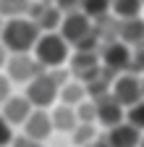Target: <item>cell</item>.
Here are the masks:
<instances>
[{"label": "cell", "instance_id": "obj_1", "mask_svg": "<svg viewBox=\"0 0 144 147\" xmlns=\"http://www.w3.org/2000/svg\"><path fill=\"white\" fill-rule=\"evenodd\" d=\"M37 40H40V29L26 16L8 18L0 29V42L8 47V53H31Z\"/></svg>", "mask_w": 144, "mask_h": 147}, {"label": "cell", "instance_id": "obj_2", "mask_svg": "<svg viewBox=\"0 0 144 147\" xmlns=\"http://www.w3.org/2000/svg\"><path fill=\"white\" fill-rule=\"evenodd\" d=\"M31 55L37 58V63L45 71L47 68H60L71 58V45L63 40L58 32H45V34H40L37 45L31 47Z\"/></svg>", "mask_w": 144, "mask_h": 147}, {"label": "cell", "instance_id": "obj_3", "mask_svg": "<svg viewBox=\"0 0 144 147\" xmlns=\"http://www.w3.org/2000/svg\"><path fill=\"white\" fill-rule=\"evenodd\" d=\"M58 92H60V87H58V82L50 76V71H42L40 76H34L29 84H26V100L31 102V108H50L52 102H55V97H58Z\"/></svg>", "mask_w": 144, "mask_h": 147}, {"label": "cell", "instance_id": "obj_4", "mask_svg": "<svg viewBox=\"0 0 144 147\" xmlns=\"http://www.w3.org/2000/svg\"><path fill=\"white\" fill-rule=\"evenodd\" d=\"M100 63L113 71V74H129V63H131V47L121 42V40H113V42H105L100 45Z\"/></svg>", "mask_w": 144, "mask_h": 147}, {"label": "cell", "instance_id": "obj_5", "mask_svg": "<svg viewBox=\"0 0 144 147\" xmlns=\"http://www.w3.org/2000/svg\"><path fill=\"white\" fill-rule=\"evenodd\" d=\"M110 95L123 105V108H131L139 100H144V89H141V76L136 74H118L113 79L110 87Z\"/></svg>", "mask_w": 144, "mask_h": 147}, {"label": "cell", "instance_id": "obj_6", "mask_svg": "<svg viewBox=\"0 0 144 147\" xmlns=\"http://www.w3.org/2000/svg\"><path fill=\"white\" fill-rule=\"evenodd\" d=\"M58 29H60L58 34L63 37V40H66L71 47H76L84 37L94 29V21H92L89 16H84L81 11H71V13H63V21H60Z\"/></svg>", "mask_w": 144, "mask_h": 147}, {"label": "cell", "instance_id": "obj_7", "mask_svg": "<svg viewBox=\"0 0 144 147\" xmlns=\"http://www.w3.org/2000/svg\"><path fill=\"white\" fill-rule=\"evenodd\" d=\"M5 68H8V79L19 82V84H29L34 76H40L45 71L31 53H13L8 58V63H5Z\"/></svg>", "mask_w": 144, "mask_h": 147}, {"label": "cell", "instance_id": "obj_8", "mask_svg": "<svg viewBox=\"0 0 144 147\" xmlns=\"http://www.w3.org/2000/svg\"><path fill=\"white\" fill-rule=\"evenodd\" d=\"M26 18H31L34 24H37L40 32H55L63 21V13L50 3V0H37V3L29 5V13Z\"/></svg>", "mask_w": 144, "mask_h": 147}, {"label": "cell", "instance_id": "obj_9", "mask_svg": "<svg viewBox=\"0 0 144 147\" xmlns=\"http://www.w3.org/2000/svg\"><path fill=\"white\" fill-rule=\"evenodd\" d=\"M100 53H86V50H76L74 55L68 58V71H71V76H74L76 82H86V79H92L94 74L100 71Z\"/></svg>", "mask_w": 144, "mask_h": 147}, {"label": "cell", "instance_id": "obj_10", "mask_svg": "<svg viewBox=\"0 0 144 147\" xmlns=\"http://www.w3.org/2000/svg\"><path fill=\"white\" fill-rule=\"evenodd\" d=\"M94 100V108H97V121L107 129H113L123 121V105L107 92V95H100V97H92Z\"/></svg>", "mask_w": 144, "mask_h": 147}, {"label": "cell", "instance_id": "obj_11", "mask_svg": "<svg viewBox=\"0 0 144 147\" xmlns=\"http://www.w3.org/2000/svg\"><path fill=\"white\" fill-rule=\"evenodd\" d=\"M3 110H0V116H3L11 126H24V121L29 118V113H31V102L26 100V95H11L3 105H0Z\"/></svg>", "mask_w": 144, "mask_h": 147}, {"label": "cell", "instance_id": "obj_12", "mask_svg": "<svg viewBox=\"0 0 144 147\" xmlns=\"http://www.w3.org/2000/svg\"><path fill=\"white\" fill-rule=\"evenodd\" d=\"M52 131H55V129H52V118H50L47 110H42V108H34L31 113H29V118L24 121V134L31 137V139H37V142L47 139Z\"/></svg>", "mask_w": 144, "mask_h": 147}, {"label": "cell", "instance_id": "obj_13", "mask_svg": "<svg viewBox=\"0 0 144 147\" xmlns=\"http://www.w3.org/2000/svg\"><path fill=\"white\" fill-rule=\"evenodd\" d=\"M105 139L110 142V147H139V139H141V131L136 126H131L129 121H121L118 126L107 129Z\"/></svg>", "mask_w": 144, "mask_h": 147}, {"label": "cell", "instance_id": "obj_14", "mask_svg": "<svg viewBox=\"0 0 144 147\" xmlns=\"http://www.w3.org/2000/svg\"><path fill=\"white\" fill-rule=\"evenodd\" d=\"M118 40L126 42L129 47L144 45V18H126V21H118Z\"/></svg>", "mask_w": 144, "mask_h": 147}, {"label": "cell", "instance_id": "obj_15", "mask_svg": "<svg viewBox=\"0 0 144 147\" xmlns=\"http://www.w3.org/2000/svg\"><path fill=\"white\" fill-rule=\"evenodd\" d=\"M52 129H58V131H74V129L79 126V116H76V108H71V105H55L52 108Z\"/></svg>", "mask_w": 144, "mask_h": 147}, {"label": "cell", "instance_id": "obj_16", "mask_svg": "<svg viewBox=\"0 0 144 147\" xmlns=\"http://www.w3.org/2000/svg\"><path fill=\"white\" fill-rule=\"evenodd\" d=\"M115 76H118V74H113V71H107L105 66H100V71L94 74V76L84 82V87H86V95H89V97L107 95V92H110V87H113V79H115Z\"/></svg>", "mask_w": 144, "mask_h": 147}, {"label": "cell", "instance_id": "obj_17", "mask_svg": "<svg viewBox=\"0 0 144 147\" xmlns=\"http://www.w3.org/2000/svg\"><path fill=\"white\" fill-rule=\"evenodd\" d=\"M141 0H110V13L118 18V21H126V18H136L141 16Z\"/></svg>", "mask_w": 144, "mask_h": 147}, {"label": "cell", "instance_id": "obj_18", "mask_svg": "<svg viewBox=\"0 0 144 147\" xmlns=\"http://www.w3.org/2000/svg\"><path fill=\"white\" fill-rule=\"evenodd\" d=\"M60 102L63 105H71V108H76L79 102H84L86 100V87L81 84V82H66L63 87H60Z\"/></svg>", "mask_w": 144, "mask_h": 147}, {"label": "cell", "instance_id": "obj_19", "mask_svg": "<svg viewBox=\"0 0 144 147\" xmlns=\"http://www.w3.org/2000/svg\"><path fill=\"white\" fill-rule=\"evenodd\" d=\"M79 11L84 16H89L92 21H97V18H102V16L110 13V0H81Z\"/></svg>", "mask_w": 144, "mask_h": 147}, {"label": "cell", "instance_id": "obj_20", "mask_svg": "<svg viewBox=\"0 0 144 147\" xmlns=\"http://www.w3.org/2000/svg\"><path fill=\"white\" fill-rule=\"evenodd\" d=\"M31 0H0V16H8V18H19L29 13Z\"/></svg>", "mask_w": 144, "mask_h": 147}, {"label": "cell", "instance_id": "obj_21", "mask_svg": "<svg viewBox=\"0 0 144 147\" xmlns=\"http://www.w3.org/2000/svg\"><path fill=\"white\" fill-rule=\"evenodd\" d=\"M71 134H74V144L86 147L89 142H94V139H97V126H94V123H79Z\"/></svg>", "mask_w": 144, "mask_h": 147}, {"label": "cell", "instance_id": "obj_22", "mask_svg": "<svg viewBox=\"0 0 144 147\" xmlns=\"http://www.w3.org/2000/svg\"><path fill=\"white\" fill-rule=\"evenodd\" d=\"M76 116H79V123H94L97 121V108H94V100H84L76 105Z\"/></svg>", "mask_w": 144, "mask_h": 147}, {"label": "cell", "instance_id": "obj_23", "mask_svg": "<svg viewBox=\"0 0 144 147\" xmlns=\"http://www.w3.org/2000/svg\"><path fill=\"white\" fill-rule=\"evenodd\" d=\"M129 74L144 76V45L131 47V63H129Z\"/></svg>", "mask_w": 144, "mask_h": 147}, {"label": "cell", "instance_id": "obj_24", "mask_svg": "<svg viewBox=\"0 0 144 147\" xmlns=\"http://www.w3.org/2000/svg\"><path fill=\"white\" fill-rule=\"evenodd\" d=\"M126 118H129L131 126H136L139 131L144 134V100H139L136 105H131V108H129V113H126Z\"/></svg>", "mask_w": 144, "mask_h": 147}, {"label": "cell", "instance_id": "obj_25", "mask_svg": "<svg viewBox=\"0 0 144 147\" xmlns=\"http://www.w3.org/2000/svg\"><path fill=\"white\" fill-rule=\"evenodd\" d=\"M13 142V126L0 116V147H8Z\"/></svg>", "mask_w": 144, "mask_h": 147}, {"label": "cell", "instance_id": "obj_26", "mask_svg": "<svg viewBox=\"0 0 144 147\" xmlns=\"http://www.w3.org/2000/svg\"><path fill=\"white\" fill-rule=\"evenodd\" d=\"M52 5H55L60 13H71V11H79L81 5V0H50Z\"/></svg>", "mask_w": 144, "mask_h": 147}, {"label": "cell", "instance_id": "obj_27", "mask_svg": "<svg viewBox=\"0 0 144 147\" xmlns=\"http://www.w3.org/2000/svg\"><path fill=\"white\" fill-rule=\"evenodd\" d=\"M8 147H42V142H37V139H31V137H13V142L8 144Z\"/></svg>", "mask_w": 144, "mask_h": 147}, {"label": "cell", "instance_id": "obj_28", "mask_svg": "<svg viewBox=\"0 0 144 147\" xmlns=\"http://www.w3.org/2000/svg\"><path fill=\"white\" fill-rule=\"evenodd\" d=\"M8 97H11V79L0 74V105H3Z\"/></svg>", "mask_w": 144, "mask_h": 147}, {"label": "cell", "instance_id": "obj_29", "mask_svg": "<svg viewBox=\"0 0 144 147\" xmlns=\"http://www.w3.org/2000/svg\"><path fill=\"white\" fill-rule=\"evenodd\" d=\"M86 147H110V142H107V139H105V137H97V139H94V142H89V144H86Z\"/></svg>", "mask_w": 144, "mask_h": 147}, {"label": "cell", "instance_id": "obj_30", "mask_svg": "<svg viewBox=\"0 0 144 147\" xmlns=\"http://www.w3.org/2000/svg\"><path fill=\"white\" fill-rule=\"evenodd\" d=\"M5 63H8V47L0 42V66H5Z\"/></svg>", "mask_w": 144, "mask_h": 147}, {"label": "cell", "instance_id": "obj_31", "mask_svg": "<svg viewBox=\"0 0 144 147\" xmlns=\"http://www.w3.org/2000/svg\"><path fill=\"white\" fill-rule=\"evenodd\" d=\"M139 147H144V134H141V139H139Z\"/></svg>", "mask_w": 144, "mask_h": 147}, {"label": "cell", "instance_id": "obj_32", "mask_svg": "<svg viewBox=\"0 0 144 147\" xmlns=\"http://www.w3.org/2000/svg\"><path fill=\"white\" fill-rule=\"evenodd\" d=\"M0 29H3V16H0Z\"/></svg>", "mask_w": 144, "mask_h": 147}, {"label": "cell", "instance_id": "obj_33", "mask_svg": "<svg viewBox=\"0 0 144 147\" xmlns=\"http://www.w3.org/2000/svg\"><path fill=\"white\" fill-rule=\"evenodd\" d=\"M141 89H144V76H141Z\"/></svg>", "mask_w": 144, "mask_h": 147}, {"label": "cell", "instance_id": "obj_34", "mask_svg": "<svg viewBox=\"0 0 144 147\" xmlns=\"http://www.w3.org/2000/svg\"><path fill=\"white\" fill-rule=\"evenodd\" d=\"M141 3H144V0H141Z\"/></svg>", "mask_w": 144, "mask_h": 147}]
</instances>
